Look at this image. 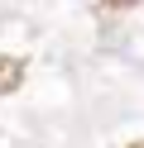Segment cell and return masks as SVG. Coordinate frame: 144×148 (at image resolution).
<instances>
[{
    "label": "cell",
    "mask_w": 144,
    "mask_h": 148,
    "mask_svg": "<svg viewBox=\"0 0 144 148\" xmlns=\"http://www.w3.org/2000/svg\"><path fill=\"white\" fill-rule=\"evenodd\" d=\"M19 81H24V58H10V53H0V96L19 91Z\"/></svg>",
    "instance_id": "6da1fadb"
},
{
    "label": "cell",
    "mask_w": 144,
    "mask_h": 148,
    "mask_svg": "<svg viewBox=\"0 0 144 148\" xmlns=\"http://www.w3.org/2000/svg\"><path fill=\"white\" fill-rule=\"evenodd\" d=\"M101 5H111V10H130V5H139V0H101Z\"/></svg>",
    "instance_id": "7a4b0ae2"
},
{
    "label": "cell",
    "mask_w": 144,
    "mask_h": 148,
    "mask_svg": "<svg viewBox=\"0 0 144 148\" xmlns=\"http://www.w3.org/2000/svg\"><path fill=\"white\" fill-rule=\"evenodd\" d=\"M130 148H144V138H139V143H130Z\"/></svg>",
    "instance_id": "3957f363"
}]
</instances>
